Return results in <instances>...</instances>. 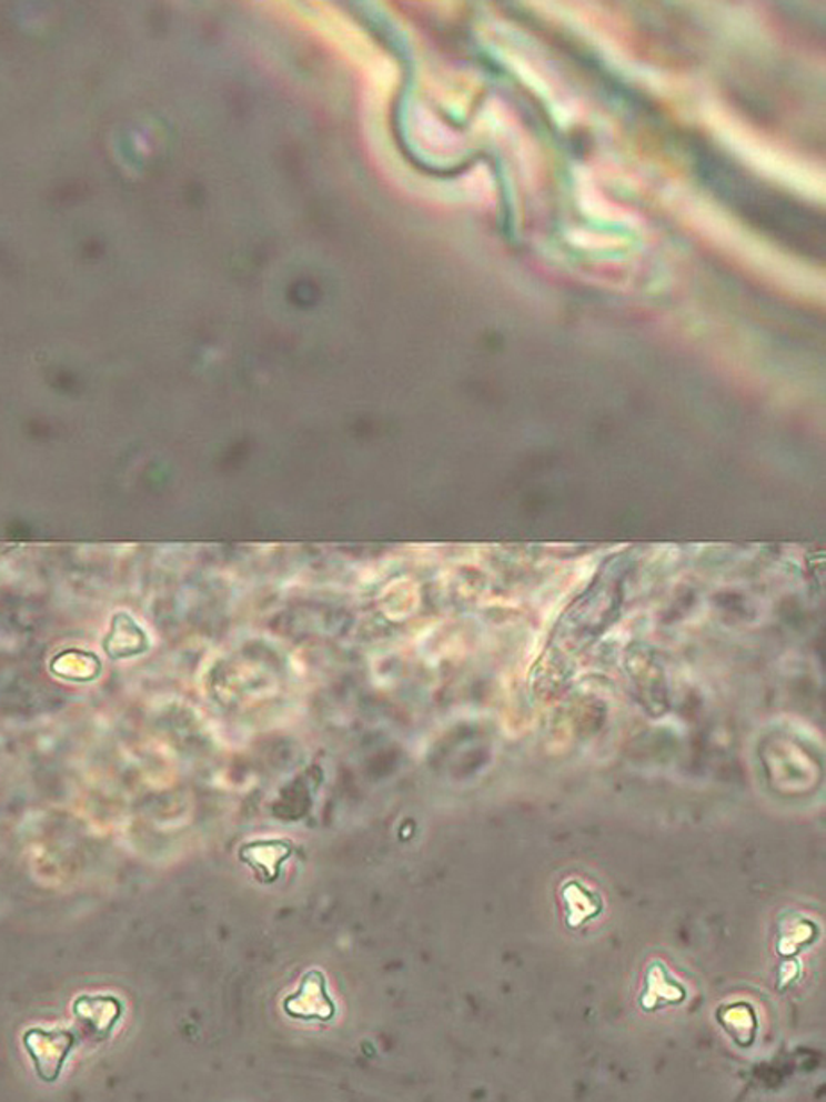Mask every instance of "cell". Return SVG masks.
<instances>
[{
    "label": "cell",
    "instance_id": "1",
    "mask_svg": "<svg viewBox=\"0 0 826 1102\" xmlns=\"http://www.w3.org/2000/svg\"><path fill=\"white\" fill-rule=\"evenodd\" d=\"M284 1013L299 1021L328 1022L336 1015V1004L329 995L328 980L319 969L305 972L299 990L282 1002Z\"/></svg>",
    "mask_w": 826,
    "mask_h": 1102
},
{
    "label": "cell",
    "instance_id": "4",
    "mask_svg": "<svg viewBox=\"0 0 826 1102\" xmlns=\"http://www.w3.org/2000/svg\"><path fill=\"white\" fill-rule=\"evenodd\" d=\"M73 1013L78 1016L82 1033L100 1042L110 1036L114 1024L122 1015V1006L111 995H97V998L84 995L73 1004Z\"/></svg>",
    "mask_w": 826,
    "mask_h": 1102
},
{
    "label": "cell",
    "instance_id": "3",
    "mask_svg": "<svg viewBox=\"0 0 826 1102\" xmlns=\"http://www.w3.org/2000/svg\"><path fill=\"white\" fill-rule=\"evenodd\" d=\"M295 852V845L288 839L254 840L241 845L238 856L254 870L263 883H273L281 875V869Z\"/></svg>",
    "mask_w": 826,
    "mask_h": 1102
},
{
    "label": "cell",
    "instance_id": "2",
    "mask_svg": "<svg viewBox=\"0 0 826 1102\" xmlns=\"http://www.w3.org/2000/svg\"><path fill=\"white\" fill-rule=\"evenodd\" d=\"M23 1045L29 1051L38 1075L47 1083L58 1080L63 1063L75 1045V1034L70 1031H46L40 1028L29 1030L23 1036Z\"/></svg>",
    "mask_w": 826,
    "mask_h": 1102
}]
</instances>
